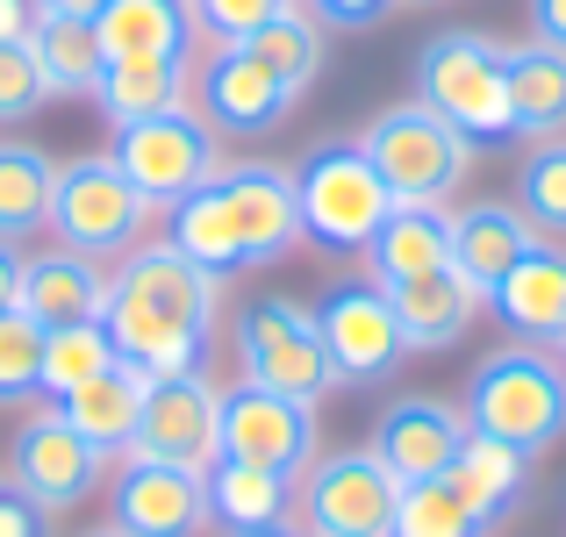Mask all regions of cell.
Instances as JSON below:
<instances>
[{"label":"cell","instance_id":"obj_35","mask_svg":"<svg viewBox=\"0 0 566 537\" xmlns=\"http://www.w3.org/2000/svg\"><path fill=\"white\" fill-rule=\"evenodd\" d=\"M43 372V330L22 316V308H0V409H29Z\"/></svg>","mask_w":566,"mask_h":537},{"label":"cell","instance_id":"obj_9","mask_svg":"<svg viewBox=\"0 0 566 537\" xmlns=\"http://www.w3.org/2000/svg\"><path fill=\"white\" fill-rule=\"evenodd\" d=\"M108 158H115V172L158 208V215H172L201 179H216L222 166H230V158H222V137L193 108H172V115H151V123L115 129Z\"/></svg>","mask_w":566,"mask_h":537},{"label":"cell","instance_id":"obj_25","mask_svg":"<svg viewBox=\"0 0 566 537\" xmlns=\"http://www.w3.org/2000/svg\"><path fill=\"white\" fill-rule=\"evenodd\" d=\"M531 244H538V230L516 215V201H473V208L452 215V265L481 294H495V280L510 273Z\"/></svg>","mask_w":566,"mask_h":537},{"label":"cell","instance_id":"obj_42","mask_svg":"<svg viewBox=\"0 0 566 537\" xmlns=\"http://www.w3.org/2000/svg\"><path fill=\"white\" fill-rule=\"evenodd\" d=\"M108 0H36V14H57V22H94Z\"/></svg>","mask_w":566,"mask_h":537},{"label":"cell","instance_id":"obj_8","mask_svg":"<svg viewBox=\"0 0 566 537\" xmlns=\"http://www.w3.org/2000/svg\"><path fill=\"white\" fill-rule=\"evenodd\" d=\"M237 372L251 387H273L294 401H323L337 387L323 330L294 294H259V302L237 308Z\"/></svg>","mask_w":566,"mask_h":537},{"label":"cell","instance_id":"obj_22","mask_svg":"<svg viewBox=\"0 0 566 537\" xmlns=\"http://www.w3.org/2000/svg\"><path fill=\"white\" fill-rule=\"evenodd\" d=\"M359 259H366V280H374V287H401V280H416V273L452 265V208H409V201H395Z\"/></svg>","mask_w":566,"mask_h":537},{"label":"cell","instance_id":"obj_41","mask_svg":"<svg viewBox=\"0 0 566 537\" xmlns=\"http://www.w3.org/2000/svg\"><path fill=\"white\" fill-rule=\"evenodd\" d=\"M36 29V0H0V43H29Z\"/></svg>","mask_w":566,"mask_h":537},{"label":"cell","instance_id":"obj_26","mask_svg":"<svg viewBox=\"0 0 566 537\" xmlns=\"http://www.w3.org/2000/svg\"><path fill=\"white\" fill-rule=\"evenodd\" d=\"M510 65V129L531 144L566 137V51L553 43H502Z\"/></svg>","mask_w":566,"mask_h":537},{"label":"cell","instance_id":"obj_20","mask_svg":"<svg viewBox=\"0 0 566 537\" xmlns=\"http://www.w3.org/2000/svg\"><path fill=\"white\" fill-rule=\"evenodd\" d=\"M387 308H395L409 351H452L459 337L473 330V316L488 308V294L473 287L459 265H438V273H416V280H401V287H387Z\"/></svg>","mask_w":566,"mask_h":537},{"label":"cell","instance_id":"obj_45","mask_svg":"<svg viewBox=\"0 0 566 537\" xmlns=\"http://www.w3.org/2000/svg\"><path fill=\"white\" fill-rule=\"evenodd\" d=\"M80 537H129V530H115V524H94V530H80Z\"/></svg>","mask_w":566,"mask_h":537},{"label":"cell","instance_id":"obj_18","mask_svg":"<svg viewBox=\"0 0 566 537\" xmlns=\"http://www.w3.org/2000/svg\"><path fill=\"white\" fill-rule=\"evenodd\" d=\"M488 308H495V316L516 330V345L559 351V345H566V244L538 236V244H531L524 259H516L510 273L495 280Z\"/></svg>","mask_w":566,"mask_h":537},{"label":"cell","instance_id":"obj_24","mask_svg":"<svg viewBox=\"0 0 566 537\" xmlns=\"http://www.w3.org/2000/svg\"><path fill=\"white\" fill-rule=\"evenodd\" d=\"M444 481H452V495L495 530V524H510V516L524 509V495H531V452L495 444V438H473L467 430V444H459V459H452Z\"/></svg>","mask_w":566,"mask_h":537},{"label":"cell","instance_id":"obj_38","mask_svg":"<svg viewBox=\"0 0 566 537\" xmlns=\"http://www.w3.org/2000/svg\"><path fill=\"white\" fill-rule=\"evenodd\" d=\"M0 537H51V509L0 473Z\"/></svg>","mask_w":566,"mask_h":537},{"label":"cell","instance_id":"obj_5","mask_svg":"<svg viewBox=\"0 0 566 537\" xmlns=\"http://www.w3.org/2000/svg\"><path fill=\"white\" fill-rule=\"evenodd\" d=\"M416 101L430 115L459 129L467 144H502L510 129V65H502V43L481 29H444L416 51Z\"/></svg>","mask_w":566,"mask_h":537},{"label":"cell","instance_id":"obj_2","mask_svg":"<svg viewBox=\"0 0 566 537\" xmlns=\"http://www.w3.org/2000/svg\"><path fill=\"white\" fill-rule=\"evenodd\" d=\"M172 244L208 273H251V265H280L302 244V208H294V172L244 158L222 166L216 179L187 193L172 208Z\"/></svg>","mask_w":566,"mask_h":537},{"label":"cell","instance_id":"obj_16","mask_svg":"<svg viewBox=\"0 0 566 537\" xmlns=\"http://www.w3.org/2000/svg\"><path fill=\"white\" fill-rule=\"evenodd\" d=\"M108 524L129 537H201L208 530V487L187 466L123 459L108 481Z\"/></svg>","mask_w":566,"mask_h":537},{"label":"cell","instance_id":"obj_23","mask_svg":"<svg viewBox=\"0 0 566 537\" xmlns=\"http://www.w3.org/2000/svg\"><path fill=\"white\" fill-rule=\"evenodd\" d=\"M208 487V524L222 537H244V530H273L294 516V481L273 466H244V459H216L201 473Z\"/></svg>","mask_w":566,"mask_h":537},{"label":"cell","instance_id":"obj_29","mask_svg":"<svg viewBox=\"0 0 566 537\" xmlns=\"http://www.w3.org/2000/svg\"><path fill=\"white\" fill-rule=\"evenodd\" d=\"M51 193H57V158L43 144L0 137V244H29L51 230Z\"/></svg>","mask_w":566,"mask_h":537},{"label":"cell","instance_id":"obj_15","mask_svg":"<svg viewBox=\"0 0 566 537\" xmlns=\"http://www.w3.org/2000/svg\"><path fill=\"white\" fill-rule=\"evenodd\" d=\"M216 409H222V387L208 380V372L151 380L144 387L137 438H129V459H158V466L208 473L216 466Z\"/></svg>","mask_w":566,"mask_h":537},{"label":"cell","instance_id":"obj_36","mask_svg":"<svg viewBox=\"0 0 566 537\" xmlns=\"http://www.w3.org/2000/svg\"><path fill=\"white\" fill-rule=\"evenodd\" d=\"M187 8H193V36H208V43H251L280 8H294V0H187Z\"/></svg>","mask_w":566,"mask_h":537},{"label":"cell","instance_id":"obj_32","mask_svg":"<svg viewBox=\"0 0 566 537\" xmlns=\"http://www.w3.org/2000/svg\"><path fill=\"white\" fill-rule=\"evenodd\" d=\"M108 366H123V358H115L108 323H72V330H43V372H36V394H43V401H65V394H80L86 380H101Z\"/></svg>","mask_w":566,"mask_h":537},{"label":"cell","instance_id":"obj_44","mask_svg":"<svg viewBox=\"0 0 566 537\" xmlns=\"http://www.w3.org/2000/svg\"><path fill=\"white\" fill-rule=\"evenodd\" d=\"M244 537H302V524H273V530H244Z\"/></svg>","mask_w":566,"mask_h":537},{"label":"cell","instance_id":"obj_47","mask_svg":"<svg viewBox=\"0 0 566 537\" xmlns=\"http://www.w3.org/2000/svg\"><path fill=\"white\" fill-rule=\"evenodd\" d=\"M559 351H566V345H559Z\"/></svg>","mask_w":566,"mask_h":537},{"label":"cell","instance_id":"obj_30","mask_svg":"<svg viewBox=\"0 0 566 537\" xmlns=\"http://www.w3.org/2000/svg\"><path fill=\"white\" fill-rule=\"evenodd\" d=\"M29 51H36V72H43V86H51V101H94L101 72H108L94 22H57V14H36Z\"/></svg>","mask_w":566,"mask_h":537},{"label":"cell","instance_id":"obj_13","mask_svg":"<svg viewBox=\"0 0 566 537\" xmlns=\"http://www.w3.org/2000/svg\"><path fill=\"white\" fill-rule=\"evenodd\" d=\"M308 316H316V330H323L337 387H380V380H395L401 358H409L401 323H395V308H387V287H374V280H337V287H323V302L308 308Z\"/></svg>","mask_w":566,"mask_h":537},{"label":"cell","instance_id":"obj_17","mask_svg":"<svg viewBox=\"0 0 566 537\" xmlns=\"http://www.w3.org/2000/svg\"><path fill=\"white\" fill-rule=\"evenodd\" d=\"M459 444H467V415H459L452 401H438V394H395L380 409L366 452H374L401 487H416V481H444L452 459H459Z\"/></svg>","mask_w":566,"mask_h":537},{"label":"cell","instance_id":"obj_43","mask_svg":"<svg viewBox=\"0 0 566 537\" xmlns=\"http://www.w3.org/2000/svg\"><path fill=\"white\" fill-rule=\"evenodd\" d=\"M14 280H22V244H0V308H14Z\"/></svg>","mask_w":566,"mask_h":537},{"label":"cell","instance_id":"obj_37","mask_svg":"<svg viewBox=\"0 0 566 537\" xmlns=\"http://www.w3.org/2000/svg\"><path fill=\"white\" fill-rule=\"evenodd\" d=\"M43 101H51V86L36 72V51L29 43H0V129L43 115Z\"/></svg>","mask_w":566,"mask_h":537},{"label":"cell","instance_id":"obj_12","mask_svg":"<svg viewBox=\"0 0 566 537\" xmlns=\"http://www.w3.org/2000/svg\"><path fill=\"white\" fill-rule=\"evenodd\" d=\"M316 401L273 394V387H222L216 409V459H244V466H273L287 481H302L316 466Z\"/></svg>","mask_w":566,"mask_h":537},{"label":"cell","instance_id":"obj_4","mask_svg":"<svg viewBox=\"0 0 566 537\" xmlns=\"http://www.w3.org/2000/svg\"><path fill=\"white\" fill-rule=\"evenodd\" d=\"M294 208H302V244L359 259L387 222L395 193L380 187L374 158L359 151V137H323L294 158Z\"/></svg>","mask_w":566,"mask_h":537},{"label":"cell","instance_id":"obj_40","mask_svg":"<svg viewBox=\"0 0 566 537\" xmlns=\"http://www.w3.org/2000/svg\"><path fill=\"white\" fill-rule=\"evenodd\" d=\"M531 36L566 51V0H531Z\"/></svg>","mask_w":566,"mask_h":537},{"label":"cell","instance_id":"obj_7","mask_svg":"<svg viewBox=\"0 0 566 537\" xmlns=\"http://www.w3.org/2000/svg\"><path fill=\"white\" fill-rule=\"evenodd\" d=\"M151 215L158 208L115 172V158H72L57 166V193H51V236L80 259H129V251L151 236Z\"/></svg>","mask_w":566,"mask_h":537},{"label":"cell","instance_id":"obj_6","mask_svg":"<svg viewBox=\"0 0 566 537\" xmlns=\"http://www.w3.org/2000/svg\"><path fill=\"white\" fill-rule=\"evenodd\" d=\"M359 151L374 158L380 187L409 208H444L473 172V144L459 137L444 115H430L423 101H401V108H380L374 123L359 129Z\"/></svg>","mask_w":566,"mask_h":537},{"label":"cell","instance_id":"obj_21","mask_svg":"<svg viewBox=\"0 0 566 537\" xmlns=\"http://www.w3.org/2000/svg\"><path fill=\"white\" fill-rule=\"evenodd\" d=\"M94 36L108 65H144V57H193V8L187 0H108L94 14Z\"/></svg>","mask_w":566,"mask_h":537},{"label":"cell","instance_id":"obj_27","mask_svg":"<svg viewBox=\"0 0 566 537\" xmlns=\"http://www.w3.org/2000/svg\"><path fill=\"white\" fill-rule=\"evenodd\" d=\"M144 387L151 380H144L137 366H108L101 380H86L80 394L57 401V415H65L101 459H129V438H137V415H144Z\"/></svg>","mask_w":566,"mask_h":537},{"label":"cell","instance_id":"obj_33","mask_svg":"<svg viewBox=\"0 0 566 537\" xmlns=\"http://www.w3.org/2000/svg\"><path fill=\"white\" fill-rule=\"evenodd\" d=\"M516 215L538 236H566V137L531 144V158L516 166Z\"/></svg>","mask_w":566,"mask_h":537},{"label":"cell","instance_id":"obj_11","mask_svg":"<svg viewBox=\"0 0 566 537\" xmlns=\"http://www.w3.org/2000/svg\"><path fill=\"white\" fill-rule=\"evenodd\" d=\"M187 108L201 115L222 144H265V137H280V129H287L294 94L244 51V43H208V51L193 57V94H187Z\"/></svg>","mask_w":566,"mask_h":537},{"label":"cell","instance_id":"obj_1","mask_svg":"<svg viewBox=\"0 0 566 537\" xmlns=\"http://www.w3.org/2000/svg\"><path fill=\"white\" fill-rule=\"evenodd\" d=\"M216 316H222V273L193 265L172 236H144L129 259L108 265V308H101V323L115 337V358L137 366L144 380L208 372Z\"/></svg>","mask_w":566,"mask_h":537},{"label":"cell","instance_id":"obj_39","mask_svg":"<svg viewBox=\"0 0 566 537\" xmlns=\"http://www.w3.org/2000/svg\"><path fill=\"white\" fill-rule=\"evenodd\" d=\"M302 8L316 14L323 29H380L401 0H302Z\"/></svg>","mask_w":566,"mask_h":537},{"label":"cell","instance_id":"obj_28","mask_svg":"<svg viewBox=\"0 0 566 537\" xmlns=\"http://www.w3.org/2000/svg\"><path fill=\"white\" fill-rule=\"evenodd\" d=\"M193 94V57H144V65H108L94 86V108L108 115V129L151 123V115L187 108Z\"/></svg>","mask_w":566,"mask_h":537},{"label":"cell","instance_id":"obj_14","mask_svg":"<svg viewBox=\"0 0 566 537\" xmlns=\"http://www.w3.org/2000/svg\"><path fill=\"white\" fill-rule=\"evenodd\" d=\"M101 473H108V459H101L94 444L57 415V401H43V409H29L22 423H14V438H8V481L22 487V495H36L51 516L94 495Z\"/></svg>","mask_w":566,"mask_h":537},{"label":"cell","instance_id":"obj_34","mask_svg":"<svg viewBox=\"0 0 566 537\" xmlns=\"http://www.w3.org/2000/svg\"><path fill=\"white\" fill-rule=\"evenodd\" d=\"M387 537H488V524L452 495V481H416L401 487Z\"/></svg>","mask_w":566,"mask_h":537},{"label":"cell","instance_id":"obj_10","mask_svg":"<svg viewBox=\"0 0 566 537\" xmlns=\"http://www.w3.org/2000/svg\"><path fill=\"white\" fill-rule=\"evenodd\" d=\"M395 502H401V481L380 466L374 452H366V444L316 452V466L294 481L302 537H387Z\"/></svg>","mask_w":566,"mask_h":537},{"label":"cell","instance_id":"obj_19","mask_svg":"<svg viewBox=\"0 0 566 537\" xmlns=\"http://www.w3.org/2000/svg\"><path fill=\"white\" fill-rule=\"evenodd\" d=\"M14 308H22L36 330L101 323V308H108V265H101V259H80V251H65V244H51V251H36V259H22Z\"/></svg>","mask_w":566,"mask_h":537},{"label":"cell","instance_id":"obj_3","mask_svg":"<svg viewBox=\"0 0 566 537\" xmlns=\"http://www.w3.org/2000/svg\"><path fill=\"white\" fill-rule=\"evenodd\" d=\"M467 430L473 438L516 444L538 459L545 444L566 438V366L538 345H502L473 366L467 380Z\"/></svg>","mask_w":566,"mask_h":537},{"label":"cell","instance_id":"obj_31","mask_svg":"<svg viewBox=\"0 0 566 537\" xmlns=\"http://www.w3.org/2000/svg\"><path fill=\"white\" fill-rule=\"evenodd\" d=\"M244 51H251V57H259V65H265V72H273V80H280V86H287V94H294V101H302V94H308V86H316V80H323V57H331V29H323V22H316V14H308V8H302V0H294V8H280V14H273V22H265V29H259V36H251V43H244Z\"/></svg>","mask_w":566,"mask_h":537},{"label":"cell","instance_id":"obj_46","mask_svg":"<svg viewBox=\"0 0 566 537\" xmlns=\"http://www.w3.org/2000/svg\"><path fill=\"white\" fill-rule=\"evenodd\" d=\"M409 8H423V0H409Z\"/></svg>","mask_w":566,"mask_h":537}]
</instances>
